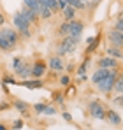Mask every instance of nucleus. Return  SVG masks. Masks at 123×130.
I'll use <instances>...</instances> for the list:
<instances>
[{
	"instance_id": "obj_8",
	"label": "nucleus",
	"mask_w": 123,
	"mask_h": 130,
	"mask_svg": "<svg viewBox=\"0 0 123 130\" xmlns=\"http://www.w3.org/2000/svg\"><path fill=\"white\" fill-rule=\"evenodd\" d=\"M107 39H109V42L113 44V46H123V32L120 30H116V28H113V30H109V34H107Z\"/></svg>"
},
{
	"instance_id": "obj_26",
	"label": "nucleus",
	"mask_w": 123,
	"mask_h": 130,
	"mask_svg": "<svg viewBox=\"0 0 123 130\" xmlns=\"http://www.w3.org/2000/svg\"><path fill=\"white\" fill-rule=\"evenodd\" d=\"M60 85L62 86H69V85H70V76H69V74L60 76Z\"/></svg>"
},
{
	"instance_id": "obj_21",
	"label": "nucleus",
	"mask_w": 123,
	"mask_h": 130,
	"mask_svg": "<svg viewBox=\"0 0 123 130\" xmlns=\"http://www.w3.org/2000/svg\"><path fill=\"white\" fill-rule=\"evenodd\" d=\"M69 32H70V23H69V21H63L60 26H58V35H60V37H67V35H69Z\"/></svg>"
},
{
	"instance_id": "obj_19",
	"label": "nucleus",
	"mask_w": 123,
	"mask_h": 130,
	"mask_svg": "<svg viewBox=\"0 0 123 130\" xmlns=\"http://www.w3.org/2000/svg\"><path fill=\"white\" fill-rule=\"evenodd\" d=\"M23 5H25V7H28V9H32L34 12H37V14H39V9H41L39 0H23Z\"/></svg>"
},
{
	"instance_id": "obj_38",
	"label": "nucleus",
	"mask_w": 123,
	"mask_h": 130,
	"mask_svg": "<svg viewBox=\"0 0 123 130\" xmlns=\"http://www.w3.org/2000/svg\"><path fill=\"white\" fill-rule=\"evenodd\" d=\"M9 107V104H0V109H7Z\"/></svg>"
},
{
	"instance_id": "obj_4",
	"label": "nucleus",
	"mask_w": 123,
	"mask_h": 130,
	"mask_svg": "<svg viewBox=\"0 0 123 130\" xmlns=\"http://www.w3.org/2000/svg\"><path fill=\"white\" fill-rule=\"evenodd\" d=\"M12 21H14V26H16V30L20 32L21 35L25 37V39H28L30 35H32V32H30V23L26 21L23 16H21L20 12H16L14 16H12Z\"/></svg>"
},
{
	"instance_id": "obj_18",
	"label": "nucleus",
	"mask_w": 123,
	"mask_h": 130,
	"mask_svg": "<svg viewBox=\"0 0 123 130\" xmlns=\"http://www.w3.org/2000/svg\"><path fill=\"white\" fill-rule=\"evenodd\" d=\"M53 16V11L46 5V4H41V9H39V18H42V20H49Z\"/></svg>"
},
{
	"instance_id": "obj_37",
	"label": "nucleus",
	"mask_w": 123,
	"mask_h": 130,
	"mask_svg": "<svg viewBox=\"0 0 123 130\" xmlns=\"http://www.w3.org/2000/svg\"><path fill=\"white\" fill-rule=\"evenodd\" d=\"M4 23H5V18H4V14L0 12V25H4Z\"/></svg>"
},
{
	"instance_id": "obj_17",
	"label": "nucleus",
	"mask_w": 123,
	"mask_h": 130,
	"mask_svg": "<svg viewBox=\"0 0 123 130\" xmlns=\"http://www.w3.org/2000/svg\"><path fill=\"white\" fill-rule=\"evenodd\" d=\"M12 106L18 109L25 118H28V116H30V114H28V107H30V106H28L25 100H14V102H12Z\"/></svg>"
},
{
	"instance_id": "obj_30",
	"label": "nucleus",
	"mask_w": 123,
	"mask_h": 130,
	"mask_svg": "<svg viewBox=\"0 0 123 130\" xmlns=\"http://www.w3.org/2000/svg\"><path fill=\"white\" fill-rule=\"evenodd\" d=\"M56 4H58V9H65V7H69V0H56Z\"/></svg>"
},
{
	"instance_id": "obj_27",
	"label": "nucleus",
	"mask_w": 123,
	"mask_h": 130,
	"mask_svg": "<svg viewBox=\"0 0 123 130\" xmlns=\"http://www.w3.org/2000/svg\"><path fill=\"white\" fill-rule=\"evenodd\" d=\"M42 114H46V116H53V114H56V109L53 107V106H46Z\"/></svg>"
},
{
	"instance_id": "obj_31",
	"label": "nucleus",
	"mask_w": 123,
	"mask_h": 130,
	"mask_svg": "<svg viewBox=\"0 0 123 130\" xmlns=\"http://www.w3.org/2000/svg\"><path fill=\"white\" fill-rule=\"evenodd\" d=\"M53 99L56 100V104H63V95L62 93H53Z\"/></svg>"
},
{
	"instance_id": "obj_39",
	"label": "nucleus",
	"mask_w": 123,
	"mask_h": 130,
	"mask_svg": "<svg viewBox=\"0 0 123 130\" xmlns=\"http://www.w3.org/2000/svg\"><path fill=\"white\" fill-rule=\"evenodd\" d=\"M0 130H7V127L5 125H0Z\"/></svg>"
},
{
	"instance_id": "obj_23",
	"label": "nucleus",
	"mask_w": 123,
	"mask_h": 130,
	"mask_svg": "<svg viewBox=\"0 0 123 130\" xmlns=\"http://www.w3.org/2000/svg\"><path fill=\"white\" fill-rule=\"evenodd\" d=\"M88 65H90V58L86 56V58L83 60V63L79 65V69H78V77H83V76L86 74V69H88Z\"/></svg>"
},
{
	"instance_id": "obj_14",
	"label": "nucleus",
	"mask_w": 123,
	"mask_h": 130,
	"mask_svg": "<svg viewBox=\"0 0 123 130\" xmlns=\"http://www.w3.org/2000/svg\"><path fill=\"white\" fill-rule=\"evenodd\" d=\"M105 120H107L111 125H114V127L121 125V116H120L116 111H113V109H107V111H105Z\"/></svg>"
},
{
	"instance_id": "obj_42",
	"label": "nucleus",
	"mask_w": 123,
	"mask_h": 130,
	"mask_svg": "<svg viewBox=\"0 0 123 130\" xmlns=\"http://www.w3.org/2000/svg\"><path fill=\"white\" fill-rule=\"evenodd\" d=\"M0 83H2V77H0Z\"/></svg>"
},
{
	"instance_id": "obj_13",
	"label": "nucleus",
	"mask_w": 123,
	"mask_h": 130,
	"mask_svg": "<svg viewBox=\"0 0 123 130\" xmlns=\"http://www.w3.org/2000/svg\"><path fill=\"white\" fill-rule=\"evenodd\" d=\"M105 55L114 58V60H121L123 58V49L120 46H107L105 47Z\"/></svg>"
},
{
	"instance_id": "obj_28",
	"label": "nucleus",
	"mask_w": 123,
	"mask_h": 130,
	"mask_svg": "<svg viewBox=\"0 0 123 130\" xmlns=\"http://www.w3.org/2000/svg\"><path fill=\"white\" fill-rule=\"evenodd\" d=\"M44 107H46V104L39 102V104H35V106H34V111H35L37 114H42V112H44Z\"/></svg>"
},
{
	"instance_id": "obj_40",
	"label": "nucleus",
	"mask_w": 123,
	"mask_h": 130,
	"mask_svg": "<svg viewBox=\"0 0 123 130\" xmlns=\"http://www.w3.org/2000/svg\"><path fill=\"white\" fill-rule=\"evenodd\" d=\"M79 2H83V4H86V2H88V0H79Z\"/></svg>"
},
{
	"instance_id": "obj_15",
	"label": "nucleus",
	"mask_w": 123,
	"mask_h": 130,
	"mask_svg": "<svg viewBox=\"0 0 123 130\" xmlns=\"http://www.w3.org/2000/svg\"><path fill=\"white\" fill-rule=\"evenodd\" d=\"M21 86L28 88V90H39L44 86V83H42V79H25V81H21Z\"/></svg>"
},
{
	"instance_id": "obj_1",
	"label": "nucleus",
	"mask_w": 123,
	"mask_h": 130,
	"mask_svg": "<svg viewBox=\"0 0 123 130\" xmlns=\"http://www.w3.org/2000/svg\"><path fill=\"white\" fill-rule=\"evenodd\" d=\"M20 42V35L12 28H2L0 30V49L2 51H12Z\"/></svg>"
},
{
	"instance_id": "obj_10",
	"label": "nucleus",
	"mask_w": 123,
	"mask_h": 130,
	"mask_svg": "<svg viewBox=\"0 0 123 130\" xmlns=\"http://www.w3.org/2000/svg\"><path fill=\"white\" fill-rule=\"evenodd\" d=\"M48 65H49V69L55 70V72H62V70L65 69V62H63L62 56H51L49 62H48Z\"/></svg>"
},
{
	"instance_id": "obj_35",
	"label": "nucleus",
	"mask_w": 123,
	"mask_h": 130,
	"mask_svg": "<svg viewBox=\"0 0 123 130\" xmlns=\"http://www.w3.org/2000/svg\"><path fill=\"white\" fill-rule=\"evenodd\" d=\"M114 104L123 107V95H120V97H116V99H114Z\"/></svg>"
},
{
	"instance_id": "obj_29",
	"label": "nucleus",
	"mask_w": 123,
	"mask_h": 130,
	"mask_svg": "<svg viewBox=\"0 0 123 130\" xmlns=\"http://www.w3.org/2000/svg\"><path fill=\"white\" fill-rule=\"evenodd\" d=\"M23 63H25V60H23V58H14V62H12V69L16 70V69H20Z\"/></svg>"
},
{
	"instance_id": "obj_11",
	"label": "nucleus",
	"mask_w": 123,
	"mask_h": 130,
	"mask_svg": "<svg viewBox=\"0 0 123 130\" xmlns=\"http://www.w3.org/2000/svg\"><path fill=\"white\" fill-rule=\"evenodd\" d=\"M14 72H16V76H20V77H21V81H25V79L32 77V65L25 62V63L21 65L20 69H16Z\"/></svg>"
},
{
	"instance_id": "obj_34",
	"label": "nucleus",
	"mask_w": 123,
	"mask_h": 130,
	"mask_svg": "<svg viewBox=\"0 0 123 130\" xmlns=\"http://www.w3.org/2000/svg\"><path fill=\"white\" fill-rule=\"evenodd\" d=\"M21 127H23V120H16V121L12 123V128L14 130H20Z\"/></svg>"
},
{
	"instance_id": "obj_7",
	"label": "nucleus",
	"mask_w": 123,
	"mask_h": 130,
	"mask_svg": "<svg viewBox=\"0 0 123 130\" xmlns=\"http://www.w3.org/2000/svg\"><path fill=\"white\" fill-rule=\"evenodd\" d=\"M70 23V32H69V35L70 37H78V39H81L83 35V30H84V25H83V21H79V20H72Z\"/></svg>"
},
{
	"instance_id": "obj_25",
	"label": "nucleus",
	"mask_w": 123,
	"mask_h": 130,
	"mask_svg": "<svg viewBox=\"0 0 123 130\" xmlns=\"http://www.w3.org/2000/svg\"><path fill=\"white\" fill-rule=\"evenodd\" d=\"M44 4H46V5L53 11V12H56V11H58V4H56V0H46Z\"/></svg>"
},
{
	"instance_id": "obj_20",
	"label": "nucleus",
	"mask_w": 123,
	"mask_h": 130,
	"mask_svg": "<svg viewBox=\"0 0 123 130\" xmlns=\"http://www.w3.org/2000/svg\"><path fill=\"white\" fill-rule=\"evenodd\" d=\"M62 12H63L65 21H72V20L76 18V9H74V7H70V5H69V7H65Z\"/></svg>"
},
{
	"instance_id": "obj_6",
	"label": "nucleus",
	"mask_w": 123,
	"mask_h": 130,
	"mask_svg": "<svg viewBox=\"0 0 123 130\" xmlns=\"http://www.w3.org/2000/svg\"><path fill=\"white\" fill-rule=\"evenodd\" d=\"M46 69H48V65L44 63L42 60H37L35 63L32 65V79H42L44 74H46Z\"/></svg>"
},
{
	"instance_id": "obj_12",
	"label": "nucleus",
	"mask_w": 123,
	"mask_h": 130,
	"mask_svg": "<svg viewBox=\"0 0 123 130\" xmlns=\"http://www.w3.org/2000/svg\"><path fill=\"white\" fill-rule=\"evenodd\" d=\"M20 14H21V16H23V18H25V20H26L28 23H30V25H32V23H35L37 20H39V14H37V12H34L32 9H28V7H25V5L21 7Z\"/></svg>"
},
{
	"instance_id": "obj_9",
	"label": "nucleus",
	"mask_w": 123,
	"mask_h": 130,
	"mask_svg": "<svg viewBox=\"0 0 123 130\" xmlns=\"http://www.w3.org/2000/svg\"><path fill=\"white\" fill-rule=\"evenodd\" d=\"M99 69H107V70H113V69H118V60H114V58H111V56H104L100 58L99 62Z\"/></svg>"
},
{
	"instance_id": "obj_5",
	"label": "nucleus",
	"mask_w": 123,
	"mask_h": 130,
	"mask_svg": "<svg viewBox=\"0 0 123 130\" xmlns=\"http://www.w3.org/2000/svg\"><path fill=\"white\" fill-rule=\"evenodd\" d=\"M88 111H90V116H93V118H97V120H105V109H104V106L99 100L90 102Z\"/></svg>"
},
{
	"instance_id": "obj_41",
	"label": "nucleus",
	"mask_w": 123,
	"mask_h": 130,
	"mask_svg": "<svg viewBox=\"0 0 123 130\" xmlns=\"http://www.w3.org/2000/svg\"><path fill=\"white\" fill-rule=\"evenodd\" d=\"M90 2H97V0H90Z\"/></svg>"
},
{
	"instance_id": "obj_22",
	"label": "nucleus",
	"mask_w": 123,
	"mask_h": 130,
	"mask_svg": "<svg viewBox=\"0 0 123 130\" xmlns=\"http://www.w3.org/2000/svg\"><path fill=\"white\" fill-rule=\"evenodd\" d=\"M113 90H114L116 93L123 95V74H120V76L116 77V81H114V86H113Z\"/></svg>"
},
{
	"instance_id": "obj_32",
	"label": "nucleus",
	"mask_w": 123,
	"mask_h": 130,
	"mask_svg": "<svg viewBox=\"0 0 123 130\" xmlns=\"http://www.w3.org/2000/svg\"><path fill=\"white\" fill-rule=\"evenodd\" d=\"M114 28H116V30H120V32H123V18L116 20V25H114Z\"/></svg>"
},
{
	"instance_id": "obj_24",
	"label": "nucleus",
	"mask_w": 123,
	"mask_h": 130,
	"mask_svg": "<svg viewBox=\"0 0 123 130\" xmlns=\"http://www.w3.org/2000/svg\"><path fill=\"white\" fill-rule=\"evenodd\" d=\"M69 5H70V7H74L76 11H78V9H79V11L86 9V4H83V2H79V0H69Z\"/></svg>"
},
{
	"instance_id": "obj_36",
	"label": "nucleus",
	"mask_w": 123,
	"mask_h": 130,
	"mask_svg": "<svg viewBox=\"0 0 123 130\" xmlns=\"http://www.w3.org/2000/svg\"><path fill=\"white\" fill-rule=\"evenodd\" d=\"M16 81H14V77H5L4 79V85H14Z\"/></svg>"
},
{
	"instance_id": "obj_33",
	"label": "nucleus",
	"mask_w": 123,
	"mask_h": 130,
	"mask_svg": "<svg viewBox=\"0 0 123 130\" xmlns=\"http://www.w3.org/2000/svg\"><path fill=\"white\" fill-rule=\"evenodd\" d=\"M62 116H63V120H65V121L72 123V114H70V112H65V111H63V112H62Z\"/></svg>"
},
{
	"instance_id": "obj_3",
	"label": "nucleus",
	"mask_w": 123,
	"mask_h": 130,
	"mask_svg": "<svg viewBox=\"0 0 123 130\" xmlns=\"http://www.w3.org/2000/svg\"><path fill=\"white\" fill-rule=\"evenodd\" d=\"M118 76H120V69H113V70L109 72V76H107V77H104L102 81L97 85L99 91H102V93H109V91H113L114 81H116V77H118Z\"/></svg>"
},
{
	"instance_id": "obj_16",
	"label": "nucleus",
	"mask_w": 123,
	"mask_h": 130,
	"mask_svg": "<svg viewBox=\"0 0 123 130\" xmlns=\"http://www.w3.org/2000/svg\"><path fill=\"white\" fill-rule=\"evenodd\" d=\"M109 72H111V70H107V69H99V70H95V72H93V76H91V83L99 85L104 77H107V76H109Z\"/></svg>"
},
{
	"instance_id": "obj_2",
	"label": "nucleus",
	"mask_w": 123,
	"mask_h": 130,
	"mask_svg": "<svg viewBox=\"0 0 123 130\" xmlns=\"http://www.w3.org/2000/svg\"><path fill=\"white\" fill-rule=\"evenodd\" d=\"M81 39H78V37H70V35H67V37H63L58 44V47H56V51H58V56H65V55H69V53H72L74 49H76V46L79 44Z\"/></svg>"
}]
</instances>
